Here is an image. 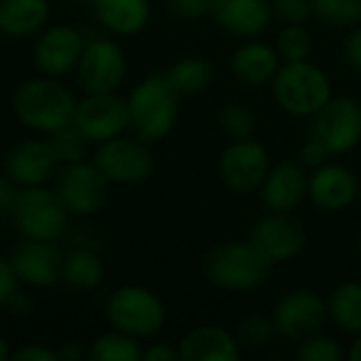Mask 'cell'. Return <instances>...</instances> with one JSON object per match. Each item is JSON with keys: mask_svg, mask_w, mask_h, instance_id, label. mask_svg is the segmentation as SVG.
Here are the masks:
<instances>
[{"mask_svg": "<svg viewBox=\"0 0 361 361\" xmlns=\"http://www.w3.org/2000/svg\"><path fill=\"white\" fill-rule=\"evenodd\" d=\"M129 129L142 142H154L165 137L180 110V91L165 74H152L142 80L131 93L129 102Z\"/></svg>", "mask_w": 361, "mask_h": 361, "instance_id": "1", "label": "cell"}, {"mask_svg": "<svg viewBox=\"0 0 361 361\" xmlns=\"http://www.w3.org/2000/svg\"><path fill=\"white\" fill-rule=\"evenodd\" d=\"M207 279L224 290H254L271 275V260L252 243H220L205 256Z\"/></svg>", "mask_w": 361, "mask_h": 361, "instance_id": "2", "label": "cell"}, {"mask_svg": "<svg viewBox=\"0 0 361 361\" xmlns=\"http://www.w3.org/2000/svg\"><path fill=\"white\" fill-rule=\"evenodd\" d=\"M277 104L294 116H315L330 99L332 85L328 74L305 61H288L273 78Z\"/></svg>", "mask_w": 361, "mask_h": 361, "instance_id": "3", "label": "cell"}, {"mask_svg": "<svg viewBox=\"0 0 361 361\" xmlns=\"http://www.w3.org/2000/svg\"><path fill=\"white\" fill-rule=\"evenodd\" d=\"M74 97L72 93L47 78L30 80L19 87L15 95V112L17 116L40 131H57L61 127L72 125L74 118Z\"/></svg>", "mask_w": 361, "mask_h": 361, "instance_id": "4", "label": "cell"}, {"mask_svg": "<svg viewBox=\"0 0 361 361\" xmlns=\"http://www.w3.org/2000/svg\"><path fill=\"white\" fill-rule=\"evenodd\" d=\"M19 231L34 241H57L68 224V207L57 192L30 186L19 192L17 205L13 209Z\"/></svg>", "mask_w": 361, "mask_h": 361, "instance_id": "5", "label": "cell"}, {"mask_svg": "<svg viewBox=\"0 0 361 361\" xmlns=\"http://www.w3.org/2000/svg\"><path fill=\"white\" fill-rule=\"evenodd\" d=\"M112 326L129 336H152L165 324L163 302L144 288H123L108 305Z\"/></svg>", "mask_w": 361, "mask_h": 361, "instance_id": "6", "label": "cell"}, {"mask_svg": "<svg viewBox=\"0 0 361 361\" xmlns=\"http://www.w3.org/2000/svg\"><path fill=\"white\" fill-rule=\"evenodd\" d=\"M317 137L330 154H345L361 142V104L353 97H332L313 123Z\"/></svg>", "mask_w": 361, "mask_h": 361, "instance_id": "7", "label": "cell"}, {"mask_svg": "<svg viewBox=\"0 0 361 361\" xmlns=\"http://www.w3.org/2000/svg\"><path fill=\"white\" fill-rule=\"evenodd\" d=\"M326 302L309 290L290 292L279 300L273 313L275 330L283 338L302 343L309 336H315L324 330L328 319Z\"/></svg>", "mask_w": 361, "mask_h": 361, "instance_id": "8", "label": "cell"}, {"mask_svg": "<svg viewBox=\"0 0 361 361\" xmlns=\"http://www.w3.org/2000/svg\"><path fill=\"white\" fill-rule=\"evenodd\" d=\"M72 125L87 140L106 142L129 127V106L112 93H89L87 99L76 104Z\"/></svg>", "mask_w": 361, "mask_h": 361, "instance_id": "9", "label": "cell"}, {"mask_svg": "<svg viewBox=\"0 0 361 361\" xmlns=\"http://www.w3.org/2000/svg\"><path fill=\"white\" fill-rule=\"evenodd\" d=\"M93 165L106 176V180L118 184H137L146 180L154 169L152 154L142 144V140L133 142L125 137L106 140L95 152Z\"/></svg>", "mask_w": 361, "mask_h": 361, "instance_id": "10", "label": "cell"}, {"mask_svg": "<svg viewBox=\"0 0 361 361\" xmlns=\"http://www.w3.org/2000/svg\"><path fill=\"white\" fill-rule=\"evenodd\" d=\"M250 241L271 260V264L292 260L307 247V228L290 212H273L256 222Z\"/></svg>", "mask_w": 361, "mask_h": 361, "instance_id": "11", "label": "cell"}, {"mask_svg": "<svg viewBox=\"0 0 361 361\" xmlns=\"http://www.w3.org/2000/svg\"><path fill=\"white\" fill-rule=\"evenodd\" d=\"M269 152L260 142L250 137L231 144L220 159V176L233 192H254L269 173Z\"/></svg>", "mask_w": 361, "mask_h": 361, "instance_id": "12", "label": "cell"}, {"mask_svg": "<svg viewBox=\"0 0 361 361\" xmlns=\"http://www.w3.org/2000/svg\"><path fill=\"white\" fill-rule=\"evenodd\" d=\"M108 190L106 176L95 167L87 163H70L57 182V195L63 201V205L74 214H93L102 207Z\"/></svg>", "mask_w": 361, "mask_h": 361, "instance_id": "13", "label": "cell"}, {"mask_svg": "<svg viewBox=\"0 0 361 361\" xmlns=\"http://www.w3.org/2000/svg\"><path fill=\"white\" fill-rule=\"evenodd\" d=\"M80 82L89 93H112L125 76V57L110 40H93L80 55Z\"/></svg>", "mask_w": 361, "mask_h": 361, "instance_id": "14", "label": "cell"}, {"mask_svg": "<svg viewBox=\"0 0 361 361\" xmlns=\"http://www.w3.org/2000/svg\"><path fill=\"white\" fill-rule=\"evenodd\" d=\"M360 192L357 178L345 165L324 163L309 180V195L322 212L347 209Z\"/></svg>", "mask_w": 361, "mask_h": 361, "instance_id": "15", "label": "cell"}, {"mask_svg": "<svg viewBox=\"0 0 361 361\" xmlns=\"http://www.w3.org/2000/svg\"><path fill=\"white\" fill-rule=\"evenodd\" d=\"M309 192L305 169L292 161H283L269 169L262 182V199L271 212H292Z\"/></svg>", "mask_w": 361, "mask_h": 361, "instance_id": "16", "label": "cell"}, {"mask_svg": "<svg viewBox=\"0 0 361 361\" xmlns=\"http://www.w3.org/2000/svg\"><path fill=\"white\" fill-rule=\"evenodd\" d=\"M212 15L235 36H258L269 27L273 11L267 0H214Z\"/></svg>", "mask_w": 361, "mask_h": 361, "instance_id": "17", "label": "cell"}, {"mask_svg": "<svg viewBox=\"0 0 361 361\" xmlns=\"http://www.w3.org/2000/svg\"><path fill=\"white\" fill-rule=\"evenodd\" d=\"M239 341L220 326H201L184 336L178 357L184 361H237Z\"/></svg>", "mask_w": 361, "mask_h": 361, "instance_id": "18", "label": "cell"}, {"mask_svg": "<svg viewBox=\"0 0 361 361\" xmlns=\"http://www.w3.org/2000/svg\"><path fill=\"white\" fill-rule=\"evenodd\" d=\"M19 279L32 286H51L57 279L61 258L49 241H34L19 245L11 260Z\"/></svg>", "mask_w": 361, "mask_h": 361, "instance_id": "19", "label": "cell"}, {"mask_svg": "<svg viewBox=\"0 0 361 361\" xmlns=\"http://www.w3.org/2000/svg\"><path fill=\"white\" fill-rule=\"evenodd\" d=\"M55 163H57V157L51 144L27 140L11 150L6 159V169L15 182L25 184V186H38L49 178Z\"/></svg>", "mask_w": 361, "mask_h": 361, "instance_id": "20", "label": "cell"}, {"mask_svg": "<svg viewBox=\"0 0 361 361\" xmlns=\"http://www.w3.org/2000/svg\"><path fill=\"white\" fill-rule=\"evenodd\" d=\"M82 55V38L76 30L57 25L42 34L36 44V61L49 74L70 70Z\"/></svg>", "mask_w": 361, "mask_h": 361, "instance_id": "21", "label": "cell"}, {"mask_svg": "<svg viewBox=\"0 0 361 361\" xmlns=\"http://www.w3.org/2000/svg\"><path fill=\"white\" fill-rule=\"evenodd\" d=\"M279 68H281L279 51H275L264 42H247L239 47L233 57V70L237 78L252 85H262L267 80H273Z\"/></svg>", "mask_w": 361, "mask_h": 361, "instance_id": "22", "label": "cell"}, {"mask_svg": "<svg viewBox=\"0 0 361 361\" xmlns=\"http://www.w3.org/2000/svg\"><path fill=\"white\" fill-rule=\"evenodd\" d=\"M95 17L112 32H140L150 15L148 0H91Z\"/></svg>", "mask_w": 361, "mask_h": 361, "instance_id": "23", "label": "cell"}, {"mask_svg": "<svg viewBox=\"0 0 361 361\" xmlns=\"http://www.w3.org/2000/svg\"><path fill=\"white\" fill-rule=\"evenodd\" d=\"M49 17L47 0H2L0 30L8 36H30Z\"/></svg>", "mask_w": 361, "mask_h": 361, "instance_id": "24", "label": "cell"}, {"mask_svg": "<svg viewBox=\"0 0 361 361\" xmlns=\"http://www.w3.org/2000/svg\"><path fill=\"white\" fill-rule=\"evenodd\" d=\"M336 326L347 334H361V283L341 286L328 307Z\"/></svg>", "mask_w": 361, "mask_h": 361, "instance_id": "25", "label": "cell"}, {"mask_svg": "<svg viewBox=\"0 0 361 361\" xmlns=\"http://www.w3.org/2000/svg\"><path fill=\"white\" fill-rule=\"evenodd\" d=\"M169 80L180 91V95L201 93L214 80V66L203 57H188L178 61L169 72Z\"/></svg>", "mask_w": 361, "mask_h": 361, "instance_id": "26", "label": "cell"}, {"mask_svg": "<svg viewBox=\"0 0 361 361\" xmlns=\"http://www.w3.org/2000/svg\"><path fill=\"white\" fill-rule=\"evenodd\" d=\"M61 271H63L66 281L70 286L78 288V290H91V288H95L102 281V275H104V269H102L99 258L95 254H91V252H85V250L72 252L63 260Z\"/></svg>", "mask_w": 361, "mask_h": 361, "instance_id": "27", "label": "cell"}, {"mask_svg": "<svg viewBox=\"0 0 361 361\" xmlns=\"http://www.w3.org/2000/svg\"><path fill=\"white\" fill-rule=\"evenodd\" d=\"M91 360L93 361H137L142 360L140 345L133 341V336L125 332H114L102 336L93 349H91Z\"/></svg>", "mask_w": 361, "mask_h": 361, "instance_id": "28", "label": "cell"}, {"mask_svg": "<svg viewBox=\"0 0 361 361\" xmlns=\"http://www.w3.org/2000/svg\"><path fill=\"white\" fill-rule=\"evenodd\" d=\"M313 15L334 27L361 23V0H313Z\"/></svg>", "mask_w": 361, "mask_h": 361, "instance_id": "29", "label": "cell"}, {"mask_svg": "<svg viewBox=\"0 0 361 361\" xmlns=\"http://www.w3.org/2000/svg\"><path fill=\"white\" fill-rule=\"evenodd\" d=\"M277 51L286 61H305L313 51V36L302 23H288L279 32Z\"/></svg>", "mask_w": 361, "mask_h": 361, "instance_id": "30", "label": "cell"}, {"mask_svg": "<svg viewBox=\"0 0 361 361\" xmlns=\"http://www.w3.org/2000/svg\"><path fill=\"white\" fill-rule=\"evenodd\" d=\"M87 137L72 125L68 127H61L57 131H53V137H51V148L57 157V161H66V163H76L85 157L87 152Z\"/></svg>", "mask_w": 361, "mask_h": 361, "instance_id": "31", "label": "cell"}, {"mask_svg": "<svg viewBox=\"0 0 361 361\" xmlns=\"http://www.w3.org/2000/svg\"><path fill=\"white\" fill-rule=\"evenodd\" d=\"M220 127L224 133H228L235 140L250 137L254 131V114L243 104H228L220 110Z\"/></svg>", "mask_w": 361, "mask_h": 361, "instance_id": "32", "label": "cell"}, {"mask_svg": "<svg viewBox=\"0 0 361 361\" xmlns=\"http://www.w3.org/2000/svg\"><path fill=\"white\" fill-rule=\"evenodd\" d=\"M275 322L264 317V315H247L241 324H239V332H237V341L239 345H245V347H264L273 334H275Z\"/></svg>", "mask_w": 361, "mask_h": 361, "instance_id": "33", "label": "cell"}, {"mask_svg": "<svg viewBox=\"0 0 361 361\" xmlns=\"http://www.w3.org/2000/svg\"><path fill=\"white\" fill-rule=\"evenodd\" d=\"M343 355V347L334 338L324 336L322 332L305 338L298 349V357L302 361H341Z\"/></svg>", "mask_w": 361, "mask_h": 361, "instance_id": "34", "label": "cell"}, {"mask_svg": "<svg viewBox=\"0 0 361 361\" xmlns=\"http://www.w3.org/2000/svg\"><path fill=\"white\" fill-rule=\"evenodd\" d=\"M275 11L288 23H305L313 15V0H275Z\"/></svg>", "mask_w": 361, "mask_h": 361, "instance_id": "35", "label": "cell"}, {"mask_svg": "<svg viewBox=\"0 0 361 361\" xmlns=\"http://www.w3.org/2000/svg\"><path fill=\"white\" fill-rule=\"evenodd\" d=\"M167 6L182 19H197L212 13L214 0H167Z\"/></svg>", "mask_w": 361, "mask_h": 361, "instance_id": "36", "label": "cell"}, {"mask_svg": "<svg viewBox=\"0 0 361 361\" xmlns=\"http://www.w3.org/2000/svg\"><path fill=\"white\" fill-rule=\"evenodd\" d=\"M328 157H332V154L328 152V148H326L317 137H313V135H311V140H309V142L302 146V150H300L302 165H305V167H313V169L322 167V165L326 163Z\"/></svg>", "mask_w": 361, "mask_h": 361, "instance_id": "37", "label": "cell"}, {"mask_svg": "<svg viewBox=\"0 0 361 361\" xmlns=\"http://www.w3.org/2000/svg\"><path fill=\"white\" fill-rule=\"evenodd\" d=\"M17 290V273L13 264L0 258V302H6L15 296Z\"/></svg>", "mask_w": 361, "mask_h": 361, "instance_id": "38", "label": "cell"}, {"mask_svg": "<svg viewBox=\"0 0 361 361\" xmlns=\"http://www.w3.org/2000/svg\"><path fill=\"white\" fill-rule=\"evenodd\" d=\"M19 199V190L4 178H0V214H13Z\"/></svg>", "mask_w": 361, "mask_h": 361, "instance_id": "39", "label": "cell"}, {"mask_svg": "<svg viewBox=\"0 0 361 361\" xmlns=\"http://www.w3.org/2000/svg\"><path fill=\"white\" fill-rule=\"evenodd\" d=\"M345 55H347L349 63L361 72V27H355L349 34V38L345 42Z\"/></svg>", "mask_w": 361, "mask_h": 361, "instance_id": "40", "label": "cell"}, {"mask_svg": "<svg viewBox=\"0 0 361 361\" xmlns=\"http://www.w3.org/2000/svg\"><path fill=\"white\" fill-rule=\"evenodd\" d=\"M15 360L17 361H57L59 355L44 349V347H25L21 351L15 353Z\"/></svg>", "mask_w": 361, "mask_h": 361, "instance_id": "41", "label": "cell"}, {"mask_svg": "<svg viewBox=\"0 0 361 361\" xmlns=\"http://www.w3.org/2000/svg\"><path fill=\"white\" fill-rule=\"evenodd\" d=\"M142 357L146 361H173L178 357V353L169 349L167 345H152L146 353H142Z\"/></svg>", "mask_w": 361, "mask_h": 361, "instance_id": "42", "label": "cell"}, {"mask_svg": "<svg viewBox=\"0 0 361 361\" xmlns=\"http://www.w3.org/2000/svg\"><path fill=\"white\" fill-rule=\"evenodd\" d=\"M349 357L353 361H361V334H357V341L351 345V351H349Z\"/></svg>", "mask_w": 361, "mask_h": 361, "instance_id": "43", "label": "cell"}, {"mask_svg": "<svg viewBox=\"0 0 361 361\" xmlns=\"http://www.w3.org/2000/svg\"><path fill=\"white\" fill-rule=\"evenodd\" d=\"M6 357H8V347H6V343L0 338V361L6 360Z\"/></svg>", "mask_w": 361, "mask_h": 361, "instance_id": "44", "label": "cell"}, {"mask_svg": "<svg viewBox=\"0 0 361 361\" xmlns=\"http://www.w3.org/2000/svg\"><path fill=\"white\" fill-rule=\"evenodd\" d=\"M360 250H361V235H360Z\"/></svg>", "mask_w": 361, "mask_h": 361, "instance_id": "45", "label": "cell"}]
</instances>
